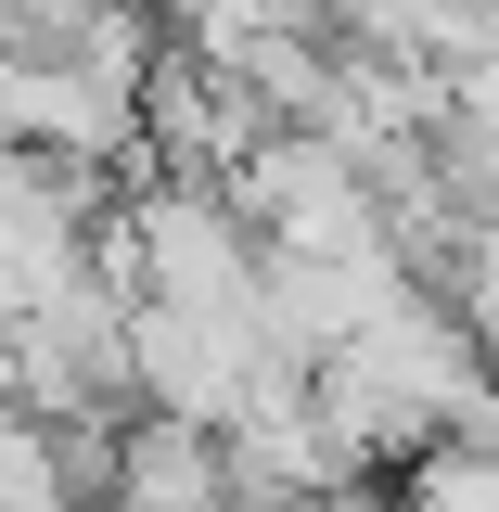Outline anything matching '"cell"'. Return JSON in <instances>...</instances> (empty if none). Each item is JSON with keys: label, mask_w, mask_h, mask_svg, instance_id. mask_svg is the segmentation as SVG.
Listing matches in <instances>:
<instances>
[{"label": "cell", "mask_w": 499, "mask_h": 512, "mask_svg": "<svg viewBox=\"0 0 499 512\" xmlns=\"http://www.w3.org/2000/svg\"><path fill=\"white\" fill-rule=\"evenodd\" d=\"M103 13H167V0H13V52H64V39L103 26Z\"/></svg>", "instance_id": "obj_3"}, {"label": "cell", "mask_w": 499, "mask_h": 512, "mask_svg": "<svg viewBox=\"0 0 499 512\" xmlns=\"http://www.w3.org/2000/svg\"><path fill=\"white\" fill-rule=\"evenodd\" d=\"M103 512H244L231 436H218V423H180V410H128Z\"/></svg>", "instance_id": "obj_1"}, {"label": "cell", "mask_w": 499, "mask_h": 512, "mask_svg": "<svg viewBox=\"0 0 499 512\" xmlns=\"http://www.w3.org/2000/svg\"><path fill=\"white\" fill-rule=\"evenodd\" d=\"M397 512H499V448H423Z\"/></svg>", "instance_id": "obj_2"}]
</instances>
